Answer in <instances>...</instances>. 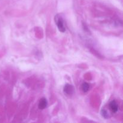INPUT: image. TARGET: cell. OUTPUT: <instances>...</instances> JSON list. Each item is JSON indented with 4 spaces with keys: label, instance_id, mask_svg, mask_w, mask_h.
<instances>
[{
    "label": "cell",
    "instance_id": "obj_4",
    "mask_svg": "<svg viewBox=\"0 0 123 123\" xmlns=\"http://www.w3.org/2000/svg\"><path fill=\"white\" fill-rule=\"evenodd\" d=\"M109 108L114 113H116L118 111V106L115 100H113L109 103Z\"/></svg>",
    "mask_w": 123,
    "mask_h": 123
},
{
    "label": "cell",
    "instance_id": "obj_5",
    "mask_svg": "<svg viewBox=\"0 0 123 123\" xmlns=\"http://www.w3.org/2000/svg\"><path fill=\"white\" fill-rule=\"evenodd\" d=\"M101 115L102 116V117L104 118L105 119H108L109 117H110V115H109V113L108 112V111L106 109H103L102 111H101Z\"/></svg>",
    "mask_w": 123,
    "mask_h": 123
},
{
    "label": "cell",
    "instance_id": "obj_6",
    "mask_svg": "<svg viewBox=\"0 0 123 123\" xmlns=\"http://www.w3.org/2000/svg\"><path fill=\"white\" fill-rule=\"evenodd\" d=\"M82 90L84 92H86L90 90V85L87 82L83 83L82 85Z\"/></svg>",
    "mask_w": 123,
    "mask_h": 123
},
{
    "label": "cell",
    "instance_id": "obj_2",
    "mask_svg": "<svg viewBox=\"0 0 123 123\" xmlns=\"http://www.w3.org/2000/svg\"><path fill=\"white\" fill-rule=\"evenodd\" d=\"M63 91L66 96H72L74 94V88L73 86H72L70 84H67L64 86L63 89Z\"/></svg>",
    "mask_w": 123,
    "mask_h": 123
},
{
    "label": "cell",
    "instance_id": "obj_3",
    "mask_svg": "<svg viewBox=\"0 0 123 123\" xmlns=\"http://www.w3.org/2000/svg\"><path fill=\"white\" fill-rule=\"evenodd\" d=\"M47 106H48V101H47L46 98H44V97L41 98L38 103V108L42 110V109H45Z\"/></svg>",
    "mask_w": 123,
    "mask_h": 123
},
{
    "label": "cell",
    "instance_id": "obj_1",
    "mask_svg": "<svg viewBox=\"0 0 123 123\" xmlns=\"http://www.w3.org/2000/svg\"><path fill=\"white\" fill-rule=\"evenodd\" d=\"M55 24L57 25L58 29L59 31L61 32H64L66 31V27L64 25V21L61 16H60L59 14L55 16Z\"/></svg>",
    "mask_w": 123,
    "mask_h": 123
}]
</instances>
